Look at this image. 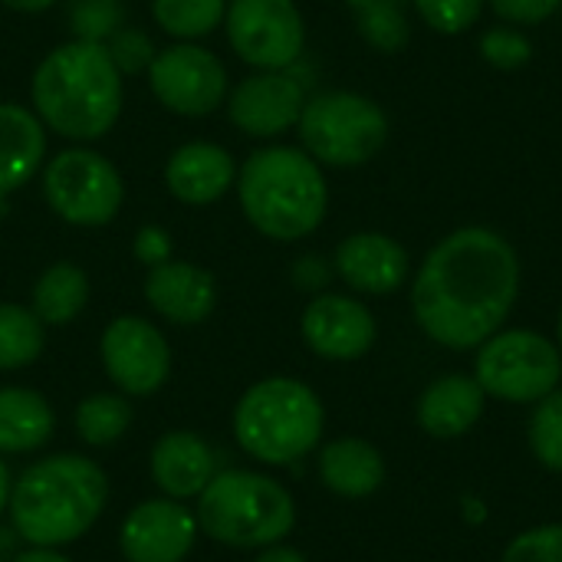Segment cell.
<instances>
[{
	"label": "cell",
	"mask_w": 562,
	"mask_h": 562,
	"mask_svg": "<svg viewBox=\"0 0 562 562\" xmlns=\"http://www.w3.org/2000/svg\"><path fill=\"white\" fill-rule=\"evenodd\" d=\"M23 550V537L13 524H0V562H13Z\"/></svg>",
	"instance_id": "cell-38"
},
{
	"label": "cell",
	"mask_w": 562,
	"mask_h": 562,
	"mask_svg": "<svg viewBox=\"0 0 562 562\" xmlns=\"http://www.w3.org/2000/svg\"><path fill=\"white\" fill-rule=\"evenodd\" d=\"M105 49H109V59L115 63V69L122 76L128 72H142L151 66L155 59V43L148 40V33L135 30V26H119L109 40H105Z\"/></svg>",
	"instance_id": "cell-34"
},
{
	"label": "cell",
	"mask_w": 562,
	"mask_h": 562,
	"mask_svg": "<svg viewBox=\"0 0 562 562\" xmlns=\"http://www.w3.org/2000/svg\"><path fill=\"white\" fill-rule=\"evenodd\" d=\"M306 89L290 69H257L227 92L231 122L254 138H277L296 128Z\"/></svg>",
	"instance_id": "cell-14"
},
{
	"label": "cell",
	"mask_w": 562,
	"mask_h": 562,
	"mask_svg": "<svg viewBox=\"0 0 562 562\" xmlns=\"http://www.w3.org/2000/svg\"><path fill=\"white\" fill-rule=\"evenodd\" d=\"M501 562H562V524H543L517 533Z\"/></svg>",
	"instance_id": "cell-33"
},
{
	"label": "cell",
	"mask_w": 562,
	"mask_h": 562,
	"mask_svg": "<svg viewBox=\"0 0 562 562\" xmlns=\"http://www.w3.org/2000/svg\"><path fill=\"white\" fill-rule=\"evenodd\" d=\"M557 346H560V352H562V306H560V316H557Z\"/></svg>",
	"instance_id": "cell-45"
},
{
	"label": "cell",
	"mask_w": 562,
	"mask_h": 562,
	"mask_svg": "<svg viewBox=\"0 0 562 562\" xmlns=\"http://www.w3.org/2000/svg\"><path fill=\"white\" fill-rule=\"evenodd\" d=\"M290 277H293L296 290L316 296V293H326V290H329V283H333V277H336V267H333V260H326L323 254H303V257L293 263Z\"/></svg>",
	"instance_id": "cell-36"
},
{
	"label": "cell",
	"mask_w": 562,
	"mask_h": 562,
	"mask_svg": "<svg viewBox=\"0 0 562 562\" xmlns=\"http://www.w3.org/2000/svg\"><path fill=\"white\" fill-rule=\"evenodd\" d=\"M155 487L171 501H198V494L217 474L214 448L194 431H168L155 441L148 461Z\"/></svg>",
	"instance_id": "cell-17"
},
{
	"label": "cell",
	"mask_w": 562,
	"mask_h": 562,
	"mask_svg": "<svg viewBox=\"0 0 562 562\" xmlns=\"http://www.w3.org/2000/svg\"><path fill=\"white\" fill-rule=\"evenodd\" d=\"M132 250H135V257H138L142 263H148V270H151V267L171 260V237H168V231L148 224V227H142V231L135 234Z\"/></svg>",
	"instance_id": "cell-37"
},
{
	"label": "cell",
	"mask_w": 562,
	"mask_h": 562,
	"mask_svg": "<svg viewBox=\"0 0 562 562\" xmlns=\"http://www.w3.org/2000/svg\"><path fill=\"white\" fill-rule=\"evenodd\" d=\"M520 280L524 267L510 237L468 224L445 234L412 273V316L431 342L474 352L507 326Z\"/></svg>",
	"instance_id": "cell-1"
},
{
	"label": "cell",
	"mask_w": 562,
	"mask_h": 562,
	"mask_svg": "<svg viewBox=\"0 0 562 562\" xmlns=\"http://www.w3.org/2000/svg\"><path fill=\"white\" fill-rule=\"evenodd\" d=\"M319 481L346 501L372 497L385 484V458L366 438H336L319 451Z\"/></svg>",
	"instance_id": "cell-22"
},
{
	"label": "cell",
	"mask_w": 562,
	"mask_h": 562,
	"mask_svg": "<svg viewBox=\"0 0 562 562\" xmlns=\"http://www.w3.org/2000/svg\"><path fill=\"white\" fill-rule=\"evenodd\" d=\"M237 194L247 221L280 244L310 237L329 211L323 165L293 145L254 151L237 175Z\"/></svg>",
	"instance_id": "cell-4"
},
{
	"label": "cell",
	"mask_w": 562,
	"mask_h": 562,
	"mask_svg": "<svg viewBox=\"0 0 562 562\" xmlns=\"http://www.w3.org/2000/svg\"><path fill=\"white\" fill-rule=\"evenodd\" d=\"M30 95L46 128L72 142H95L122 112V72L105 43L69 40L43 56Z\"/></svg>",
	"instance_id": "cell-3"
},
{
	"label": "cell",
	"mask_w": 562,
	"mask_h": 562,
	"mask_svg": "<svg viewBox=\"0 0 562 562\" xmlns=\"http://www.w3.org/2000/svg\"><path fill=\"white\" fill-rule=\"evenodd\" d=\"M296 132L303 151L323 168H359L385 148L389 115L362 92L329 89L306 95Z\"/></svg>",
	"instance_id": "cell-7"
},
{
	"label": "cell",
	"mask_w": 562,
	"mask_h": 562,
	"mask_svg": "<svg viewBox=\"0 0 562 562\" xmlns=\"http://www.w3.org/2000/svg\"><path fill=\"white\" fill-rule=\"evenodd\" d=\"M198 517L171 497L138 504L119 530V547L128 562H184L198 543Z\"/></svg>",
	"instance_id": "cell-15"
},
{
	"label": "cell",
	"mask_w": 562,
	"mask_h": 562,
	"mask_svg": "<svg viewBox=\"0 0 562 562\" xmlns=\"http://www.w3.org/2000/svg\"><path fill=\"white\" fill-rule=\"evenodd\" d=\"M303 342L329 362H356L362 359L375 339H379V323L372 310L349 293H316L300 319Z\"/></svg>",
	"instance_id": "cell-13"
},
{
	"label": "cell",
	"mask_w": 562,
	"mask_h": 562,
	"mask_svg": "<svg viewBox=\"0 0 562 562\" xmlns=\"http://www.w3.org/2000/svg\"><path fill=\"white\" fill-rule=\"evenodd\" d=\"M198 527L231 550H267L290 537L296 527L293 494L260 471H217L198 494Z\"/></svg>",
	"instance_id": "cell-6"
},
{
	"label": "cell",
	"mask_w": 562,
	"mask_h": 562,
	"mask_svg": "<svg viewBox=\"0 0 562 562\" xmlns=\"http://www.w3.org/2000/svg\"><path fill=\"white\" fill-rule=\"evenodd\" d=\"M105 504L109 477L92 458L49 454L13 481L7 514L26 547L63 550L92 530Z\"/></svg>",
	"instance_id": "cell-2"
},
{
	"label": "cell",
	"mask_w": 562,
	"mask_h": 562,
	"mask_svg": "<svg viewBox=\"0 0 562 562\" xmlns=\"http://www.w3.org/2000/svg\"><path fill=\"white\" fill-rule=\"evenodd\" d=\"M474 379L487 398L510 405H537L562 382V352L557 339L514 326L497 329L474 349Z\"/></svg>",
	"instance_id": "cell-8"
},
{
	"label": "cell",
	"mask_w": 562,
	"mask_h": 562,
	"mask_svg": "<svg viewBox=\"0 0 562 562\" xmlns=\"http://www.w3.org/2000/svg\"><path fill=\"white\" fill-rule=\"evenodd\" d=\"M89 300V280L76 263H53L33 286V313L43 326L72 323Z\"/></svg>",
	"instance_id": "cell-24"
},
{
	"label": "cell",
	"mask_w": 562,
	"mask_h": 562,
	"mask_svg": "<svg viewBox=\"0 0 562 562\" xmlns=\"http://www.w3.org/2000/svg\"><path fill=\"white\" fill-rule=\"evenodd\" d=\"M125 20L122 0H72L69 3V30L72 40L105 43Z\"/></svg>",
	"instance_id": "cell-32"
},
{
	"label": "cell",
	"mask_w": 562,
	"mask_h": 562,
	"mask_svg": "<svg viewBox=\"0 0 562 562\" xmlns=\"http://www.w3.org/2000/svg\"><path fill=\"white\" fill-rule=\"evenodd\" d=\"M487 7L494 10L501 23L537 26V23H547L560 10L562 0H487Z\"/></svg>",
	"instance_id": "cell-35"
},
{
	"label": "cell",
	"mask_w": 562,
	"mask_h": 562,
	"mask_svg": "<svg viewBox=\"0 0 562 562\" xmlns=\"http://www.w3.org/2000/svg\"><path fill=\"white\" fill-rule=\"evenodd\" d=\"M425 26L441 36H461L474 30L487 10V0H412Z\"/></svg>",
	"instance_id": "cell-31"
},
{
	"label": "cell",
	"mask_w": 562,
	"mask_h": 562,
	"mask_svg": "<svg viewBox=\"0 0 562 562\" xmlns=\"http://www.w3.org/2000/svg\"><path fill=\"white\" fill-rule=\"evenodd\" d=\"M99 356L105 375L122 395H151L168 382L171 349L155 323L142 316H119L105 326Z\"/></svg>",
	"instance_id": "cell-12"
},
{
	"label": "cell",
	"mask_w": 562,
	"mask_h": 562,
	"mask_svg": "<svg viewBox=\"0 0 562 562\" xmlns=\"http://www.w3.org/2000/svg\"><path fill=\"white\" fill-rule=\"evenodd\" d=\"M76 431L86 445L92 448H109L115 445L128 425H132V405L125 395H112V392H95L89 398L79 402L76 408Z\"/></svg>",
	"instance_id": "cell-26"
},
{
	"label": "cell",
	"mask_w": 562,
	"mask_h": 562,
	"mask_svg": "<svg viewBox=\"0 0 562 562\" xmlns=\"http://www.w3.org/2000/svg\"><path fill=\"white\" fill-rule=\"evenodd\" d=\"M13 562H72L69 557H63L59 550H53V547H23L20 550V557Z\"/></svg>",
	"instance_id": "cell-39"
},
{
	"label": "cell",
	"mask_w": 562,
	"mask_h": 562,
	"mask_svg": "<svg viewBox=\"0 0 562 562\" xmlns=\"http://www.w3.org/2000/svg\"><path fill=\"white\" fill-rule=\"evenodd\" d=\"M46 346V326L20 303H0V372L26 369Z\"/></svg>",
	"instance_id": "cell-25"
},
{
	"label": "cell",
	"mask_w": 562,
	"mask_h": 562,
	"mask_svg": "<svg viewBox=\"0 0 562 562\" xmlns=\"http://www.w3.org/2000/svg\"><path fill=\"white\" fill-rule=\"evenodd\" d=\"M352 13H356L359 36L372 49H379V53H398V49L408 46L412 23H408V13H405V3H372V7L352 10Z\"/></svg>",
	"instance_id": "cell-28"
},
{
	"label": "cell",
	"mask_w": 562,
	"mask_h": 562,
	"mask_svg": "<svg viewBox=\"0 0 562 562\" xmlns=\"http://www.w3.org/2000/svg\"><path fill=\"white\" fill-rule=\"evenodd\" d=\"M43 198L56 217L76 227H102L119 214L125 184L105 155L92 148H66L43 171Z\"/></svg>",
	"instance_id": "cell-9"
},
{
	"label": "cell",
	"mask_w": 562,
	"mask_h": 562,
	"mask_svg": "<svg viewBox=\"0 0 562 562\" xmlns=\"http://www.w3.org/2000/svg\"><path fill=\"white\" fill-rule=\"evenodd\" d=\"M237 181V165L227 148L214 142H188L175 148L165 165V184L181 204H211Z\"/></svg>",
	"instance_id": "cell-20"
},
{
	"label": "cell",
	"mask_w": 562,
	"mask_h": 562,
	"mask_svg": "<svg viewBox=\"0 0 562 562\" xmlns=\"http://www.w3.org/2000/svg\"><path fill=\"white\" fill-rule=\"evenodd\" d=\"M336 277L359 296H392L412 280L408 247L382 231L349 234L333 254Z\"/></svg>",
	"instance_id": "cell-16"
},
{
	"label": "cell",
	"mask_w": 562,
	"mask_h": 562,
	"mask_svg": "<svg viewBox=\"0 0 562 562\" xmlns=\"http://www.w3.org/2000/svg\"><path fill=\"white\" fill-rule=\"evenodd\" d=\"M461 510H464V520H468L471 527H481V524L487 520V504L477 501V497H464V501H461Z\"/></svg>",
	"instance_id": "cell-41"
},
{
	"label": "cell",
	"mask_w": 562,
	"mask_h": 562,
	"mask_svg": "<svg viewBox=\"0 0 562 562\" xmlns=\"http://www.w3.org/2000/svg\"><path fill=\"white\" fill-rule=\"evenodd\" d=\"M254 562H306V557L293 547H283V543H273L267 550H260V557Z\"/></svg>",
	"instance_id": "cell-40"
},
{
	"label": "cell",
	"mask_w": 562,
	"mask_h": 562,
	"mask_svg": "<svg viewBox=\"0 0 562 562\" xmlns=\"http://www.w3.org/2000/svg\"><path fill=\"white\" fill-rule=\"evenodd\" d=\"M527 441H530L533 458L547 471L562 474V385L533 405Z\"/></svg>",
	"instance_id": "cell-29"
},
{
	"label": "cell",
	"mask_w": 562,
	"mask_h": 562,
	"mask_svg": "<svg viewBox=\"0 0 562 562\" xmlns=\"http://www.w3.org/2000/svg\"><path fill=\"white\" fill-rule=\"evenodd\" d=\"M326 408L319 395L290 375L254 382L234 408V438L244 454L270 468L303 461L323 438Z\"/></svg>",
	"instance_id": "cell-5"
},
{
	"label": "cell",
	"mask_w": 562,
	"mask_h": 562,
	"mask_svg": "<svg viewBox=\"0 0 562 562\" xmlns=\"http://www.w3.org/2000/svg\"><path fill=\"white\" fill-rule=\"evenodd\" d=\"M46 158V125L16 102H0V198L23 188Z\"/></svg>",
	"instance_id": "cell-21"
},
{
	"label": "cell",
	"mask_w": 562,
	"mask_h": 562,
	"mask_svg": "<svg viewBox=\"0 0 562 562\" xmlns=\"http://www.w3.org/2000/svg\"><path fill=\"white\" fill-rule=\"evenodd\" d=\"M10 487H13V481H10V471H7V464H3V458H0V514L7 510V501H10Z\"/></svg>",
	"instance_id": "cell-43"
},
{
	"label": "cell",
	"mask_w": 562,
	"mask_h": 562,
	"mask_svg": "<svg viewBox=\"0 0 562 562\" xmlns=\"http://www.w3.org/2000/svg\"><path fill=\"white\" fill-rule=\"evenodd\" d=\"M487 408V395L468 372H448L435 379L418 398V425L438 441H454L468 435Z\"/></svg>",
	"instance_id": "cell-19"
},
{
	"label": "cell",
	"mask_w": 562,
	"mask_h": 562,
	"mask_svg": "<svg viewBox=\"0 0 562 562\" xmlns=\"http://www.w3.org/2000/svg\"><path fill=\"white\" fill-rule=\"evenodd\" d=\"M145 300L168 323L194 326L211 316V310L217 303V286L207 270L184 263V260H168V263H158L148 270Z\"/></svg>",
	"instance_id": "cell-18"
},
{
	"label": "cell",
	"mask_w": 562,
	"mask_h": 562,
	"mask_svg": "<svg viewBox=\"0 0 562 562\" xmlns=\"http://www.w3.org/2000/svg\"><path fill=\"white\" fill-rule=\"evenodd\" d=\"M56 428L49 402L20 385L0 389V454H30L40 451Z\"/></svg>",
	"instance_id": "cell-23"
},
{
	"label": "cell",
	"mask_w": 562,
	"mask_h": 562,
	"mask_svg": "<svg viewBox=\"0 0 562 562\" xmlns=\"http://www.w3.org/2000/svg\"><path fill=\"white\" fill-rule=\"evenodd\" d=\"M477 53L487 66L501 72H517L533 59V40L524 33V26L494 23L477 36Z\"/></svg>",
	"instance_id": "cell-30"
},
{
	"label": "cell",
	"mask_w": 562,
	"mask_h": 562,
	"mask_svg": "<svg viewBox=\"0 0 562 562\" xmlns=\"http://www.w3.org/2000/svg\"><path fill=\"white\" fill-rule=\"evenodd\" d=\"M0 3L10 7V10H20V13H40V10L53 7L56 0H0Z\"/></svg>",
	"instance_id": "cell-42"
},
{
	"label": "cell",
	"mask_w": 562,
	"mask_h": 562,
	"mask_svg": "<svg viewBox=\"0 0 562 562\" xmlns=\"http://www.w3.org/2000/svg\"><path fill=\"white\" fill-rule=\"evenodd\" d=\"M148 86L168 112L201 119L227 99V69L211 49L178 43L155 53L148 66Z\"/></svg>",
	"instance_id": "cell-11"
},
{
	"label": "cell",
	"mask_w": 562,
	"mask_h": 562,
	"mask_svg": "<svg viewBox=\"0 0 562 562\" xmlns=\"http://www.w3.org/2000/svg\"><path fill=\"white\" fill-rule=\"evenodd\" d=\"M352 10H362V7H372V3H405V0H346Z\"/></svg>",
	"instance_id": "cell-44"
},
{
	"label": "cell",
	"mask_w": 562,
	"mask_h": 562,
	"mask_svg": "<svg viewBox=\"0 0 562 562\" xmlns=\"http://www.w3.org/2000/svg\"><path fill=\"white\" fill-rule=\"evenodd\" d=\"M227 43L257 69H293L306 46V23L293 0H231Z\"/></svg>",
	"instance_id": "cell-10"
},
{
	"label": "cell",
	"mask_w": 562,
	"mask_h": 562,
	"mask_svg": "<svg viewBox=\"0 0 562 562\" xmlns=\"http://www.w3.org/2000/svg\"><path fill=\"white\" fill-rule=\"evenodd\" d=\"M227 0H151V16L158 26L178 40H198L207 36L224 23Z\"/></svg>",
	"instance_id": "cell-27"
}]
</instances>
